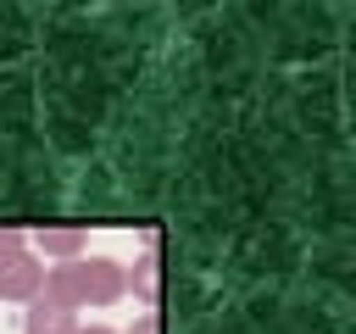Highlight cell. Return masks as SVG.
I'll return each instance as SVG.
<instances>
[{
  "label": "cell",
  "mask_w": 356,
  "mask_h": 334,
  "mask_svg": "<svg viewBox=\"0 0 356 334\" xmlns=\"http://www.w3.org/2000/svg\"><path fill=\"white\" fill-rule=\"evenodd\" d=\"M72 273H78V295H83V306H111V301L128 295L122 262H111V256H78Z\"/></svg>",
  "instance_id": "6da1fadb"
},
{
  "label": "cell",
  "mask_w": 356,
  "mask_h": 334,
  "mask_svg": "<svg viewBox=\"0 0 356 334\" xmlns=\"http://www.w3.org/2000/svg\"><path fill=\"white\" fill-rule=\"evenodd\" d=\"M39 289H44V262L33 256V250H17V256H6L0 262V301H39Z\"/></svg>",
  "instance_id": "7a4b0ae2"
},
{
  "label": "cell",
  "mask_w": 356,
  "mask_h": 334,
  "mask_svg": "<svg viewBox=\"0 0 356 334\" xmlns=\"http://www.w3.org/2000/svg\"><path fill=\"white\" fill-rule=\"evenodd\" d=\"M122 278H128V289L145 301V312H156V301H161V256H156V245H150L134 267H122Z\"/></svg>",
  "instance_id": "3957f363"
},
{
  "label": "cell",
  "mask_w": 356,
  "mask_h": 334,
  "mask_svg": "<svg viewBox=\"0 0 356 334\" xmlns=\"http://www.w3.org/2000/svg\"><path fill=\"white\" fill-rule=\"evenodd\" d=\"M39 301H50V306H61V312H83V295H78V273H72V262L44 267V289H39Z\"/></svg>",
  "instance_id": "277c9868"
},
{
  "label": "cell",
  "mask_w": 356,
  "mask_h": 334,
  "mask_svg": "<svg viewBox=\"0 0 356 334\" xmlns=\"http://www.w3.org/2000/svg\"><path fill=\"white\" fill-rule=\"evenodd\" d=\"M22 334H78V312H61V306H50V301H28Z\"/></svg>",
  "instance_id": "5b68a950"
},
{
  "label": "cell",
  "mask_w": 356,
  "mask_h": 334,
  "mask_svg": "<svg viewBox=\"0 0 356 334\" xmlns=\"http://www.w3.org/2000/svg\"><path fill=\"white\" fill-rule=\"evenodd\" d=\"M33 245H39L44 256L78 262V250H83V228H39V234H33Z\"/></svg>",
  "instance_id": "8992f818"
},
{
  "label": "cell",
  "mask_w": 356,
  "mask_h": 334,
  "mask_svg": "<svg viewBox=\"0 0 356 334\" xmlns=\"http://www.w3.org/2000/svg\"><path fill=\"white\" fill-rule=\"evenodd\" d=\"M17 250H28V239H22L17 228H0V262H6V256H17Z\"/></svg>",
  "instance_id": "52a82bcc"
},
{
  "label": "cell",
  "mask_w": 356,
  "mask_h": 334,
  "mask_svg": "<svg viewBox=\"0 0 356 334\" xmlns=\"http://www.w3.org/2000/svg\"><path fill=\"white\" fill-rule=\"evenodd\" d=\"M128 334H161V317H156V312H139V317L128 323Z\"/></svg>",
  "instance_id": "ba28073f"
},
{
  "label": "cell",
  "mask_w": 356,
  "mask_h": 334,
  "mask_svg": "<svg viewBox=\"0 0 356 334\" xmlns=\"http://www.w3.org/2000/svg\"><path fill=\"white\" fill-rule=\"evenodd\" d=\"M78 334H117V328H106V323H89V328H78Z\"/></svg>",
  "instance_id": "9c48e42d"
}]
</instances>
